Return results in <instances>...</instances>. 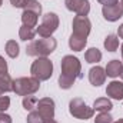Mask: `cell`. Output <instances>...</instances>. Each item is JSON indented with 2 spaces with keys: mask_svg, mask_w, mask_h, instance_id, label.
I'll list each match as a JSON object with an SVG mask.
<instances>
[{
  "mask_svg": "<svg viewBox=\"0 0 123 123\" xmlns=\"http://www.w3.org/2000/svg\"><path fill=\"white\" fill-rule=\"evenodd\" d=\"M85 59L87 63H99L102 60V52L97 49V47H90L89 50H86L85 53Z\"/></svg>",
  "mask_w": 123,
  "mask_h": 123,
  "instance_id": "obj_21",
  "label": "cell"
},
{
  "mask_svg": "<svg viewBox=\"0 0 123 123\" xmlns=\"http://www.w3.org/2000/svg\"><path fill=\"white\" fill-rule=\"evenodd\" d=\"M93 109H94V112L96 110L97 112H110L113 109V105H112L110 99H107V97H99V99L94 100Z\"/></svg>",
  "mask_w": 123,
  "mask_h": 123,
  "instance_id": "obj_16",
  "label": "cell"
},
{
  "mask_svg": "<svg viewBox=\"0 0 123 123\" xmlns=\"http://www.w3.org/2000/svg\"><path fill=\"white\" fill-rule=\"evenodd\" d=\"M44 123H59V122H56L55 119H50V120H44Z\"/></svg>",
  "mask_w": 123,
  "mask_h": 123,
  "instance_id": "obj_33",
  "label": "cell"
},
{
  "mask_svg": "<svg viewBox=\"0 0 123 123\" xmlns=\"http://www.w3.org/2000/svg\"><path fill=\"white\" fill-rule=\"evenodd\" d=\"M117 122H119V123H123V119H119V120H117Z\"/></svg>",
  "mask_w": 123,
  "mask_h": 123,
  "instance_id": "obj_36",
  "label": "cell"
},
{
  "mask_svg": "<svg viewBox=\"0 0 123 123\" xmlns=\"http://www.w3.org/2000/svg\"><path fill=\"white\" fill-rule=\"evenodd\" d=\"M1 4H3V0H0V7H1Z\"/></svg>",
  "mask_w": 123,
  "mask_h": 123,
  "instance_id": "obj_37",
  "label": "cell"
},
{
  "mask_svg": "<svg viewBox=\"0 0 123 123\" xmlns=\"http://www.w3.org/2000/svg\"><path fill=\"white\" fill-rule=\"evenodd\" d=\"M103 46L107 52H116L119 47V37L116 34H107L103 42Z\"/></svg>",
  "mask_w": 123,
  "mask_h": 123,
  "instance_id": "obj_18",
  "label": "cell"
},
{
  "mask_svg": "<svg viewBox=\"0 0 123 123\" xmlns=\"http://www.w3.org/2000/svg\"><path fill=\"white\" fill-rule=\"evenodd\" d=\"M102 14L105 17V20H107V22H117L120 17H123V7L120 3H116L112 6H103Z\"/></svg>",
  "mask_w": 123,
  "mask_h": 123,
  "instance_id": "obj_10",
  "label": "cell"
},
{
  "mask_svg": "<svg viewBox=\"0 0 123 123\" xmlns=\"http://www.w3.org/2000/svg\"><path fill=\"white\" fill-rule=\"evenodd\" d=\"M57 47V40L55 37H42V39H34L26 47L27 56L33 57H47L52 55Z\"/></svg>",
  "mask_w": 123,
  "mask_h": 123,
  "instance_id": "obj_1",
  "label": "cell"
},
{
  "mask_svg": "<svg viewBox=\"0 0 123 123\" xmlns=\"http://www.w3.org/2000/svg\"><path fill=\"white\" fill-rule=\"evenodd\" d=\"M37 97L36 96H33V94H30V96H25L23 97V107L26 109V110H33L36 106H37Z\"/></svg>",
  "mask_w": 123,
  "mask_h": 123,
  "instance_id": "obj_22",
  "label": "cell"
},
{
  "mask_svg": "<svg viewBox=\"0 0 123 123\" xmlns=\"http://www.w3.org/2000/svg\"><path fill=\"white\" fill-rule=\"evenodd\" d=\"M30 73H31V77H34V79H37L40 82L49 80L52 77V74H53V63L47 57H37L31 63Z\"/></svg>",
  "mask_w": 123,
  "mask_h": 123,
  "instance_id": "obj_2",
  "label": "cell"
},
{
  "mask_svg": "<svg viewBox=\"0 0 123 123\" xmlns=\"http://www.w3.org/2000/svg\"><path fill=\"white\" fill-rule=\"evenodd\" d=\"M120 49H122V59H123V44L120 46Z\"/></svg>",
  "mask_w": 123,
  "mask_h": 123,
  "instance_id": "obj_34",
  "label": "cell"
},
{
  "mask_svg": "<svg viewBox=\"0 0 123 123\" xmlns=\"http://www.w3.org/2000/svg\"><path fill=\"white\" fill-rule=\"evenodd\" d=\"M87 44V39L86 37H80V36H76V34H72L70 39H69V47L73 50V52H82Z\"/></svg>",
  "mask_w": 123,
  "mask_h": 123,
  "instance_id": "obj_14",
  "label": "cell"
},
{
  "mask_svg": "<svg viewBox=\"0 0 123 123\" xmlns=\"http://www.w3.org/2000/svg\"><path fill=\"white\" fill-rule=\"evenodd\" d=\"M106 94H107L110 99L122 100V99H123V82H119V80H112L110 83H107Z\"/></svg>",
  "mask_w": 123,
  "mask_h": 123,
  "instance_id": "obj_12",
  "label": "cell"
},
{
  "mask_svg": "<svg viewBox=\"0 0 123 123\" xmlns=\"http://www.w3.org/2000/svg\"><path fill=\"white\" fill-rule=\"evenodd\" d=\"M66 9L76 13L77 16H87L90 12L89 0H64Z\"/></svg>",
  "mask_w": 123,
  "mask_h": 123,
  "instance_id": "obj_9",
  "label": "cell"
},
{
  "mask_svg": "<svg viewBox=\"0 0 123 123\" xmlns=\"http://www.w3.org/2000/svg\"><path fill=\"white\" fill-rule=\"evenodd\" d=\"M10 107V97L9 96H0V112H6Z\"/></svg>",
  "mask_w": 123,
  "mask_h": 123,
  "instance_id": "obj_27",
  "label": "cell"
},
{
  "mask_svg": "<svg viewBox=\"0 0 123 123\" xmlns=\"http://www.w3.org/2000/svg\"><path fill=\"white\" fill-rule=\"evenodd\" d=\"M62 66V74L76 80V79H82L83 73H82V63L80 60L73 56V55H66L60 62Z\"/></svg>",
  "mask_w": 123,
  "mask_h": 123,
  "instance_id": "obj_4",
  "label": "cell"
},
{
  "mask_svg": "<svg viewBox=\"0 0 123 123\" xmlns=\"http://www.w3.org/2000/svg\"><path fill=\"white\" fill-rule=\"evenodd\" d=\"M37 20H39V16L34 13V12H30V10H23L22 13V23L27 27H36L37 25Z\"/></svg>",
  "mask_w": 123,
  "mask_h": 123,
  "instance_id": "obj_17",
  "label": "cell"
},
{
  "mask_svg": "<svg viewBox=\"0 0 123 123\" xmlns=\"http://www.w3.org/2000/svg\"><path fill=\"white\" fill-rule=\"evenodd\" d=\"M89 82L96 87L105 85V82H106V72H105V69L100 67V66L92 67L89 70Z\"/></svg>",
  "mask_w": 123,
  "mask_h": 123,
  "instance_id": "obj_11",
  "label": "cell"
},
{
  "mask_svg": "<svg viewBox=\"0 0 123 123\" xmlns=\"http://www.w3.org/2000/svg\"><path fill=\"white\" fill-rule=\"evenodd\" d=\"M37 112L40 113V116L43 117V120H50L55 119V100L52 97H43L37 102Z\"/></svg>",
  "mask_w": 123,
  "mask_h": 123,
  "instance_id": "obj_8",
  "label": "cell"
},
{
  "mask_svg": "<svg viewBox=\"0 0 123 123\" xmlns=\"http://www.w3.org/2000/svg\"><path fill=\"white\" fill-rule=\"evenodd\" d=\"M26 122L27 123H44V120H43V117L40 116V113L37 110H30V113L26 117Z\"/></svg>",
  "mask_w": 123,
  "mask_h": 123,
  "instance_id": "obj_26",
  "label": "cell"
},
{
  "mask_svg": "<svg viewBox=\"0 0 123 123\" xmlns=\"http://www.w3.org/2000/svg\"><path fill=\"white\" fill-rule=\"evenodd\" d=\"M12 116H9L4 112H0V123H12Z\"/></svg>",
  "mask_w": 123,
  "mask_h": 123,
  "instance_id": "obj_29",
  "label": "cell"
},
{
  "mask_svg": "<svg viewBox=\"0 0 123 123\" xmlns=\"http://www.w3.org/2000/svg\"><path fill=\"white\" fill-rule=\"evenodd\" d=\"M122 69H123V62L113 59V60H110L109 63H107V66H106L105 72H106V76H109V77L115 79V77H119V76H120Z\"/></svg>",
  "mask_w": 123,
  "mask_h": 123,
  "instance_id": "obj_13",
  "label": "cell"
},
{
  "mask_svg": "<svg viewBox=\"0 0 123 123\" xmlns=\"http://www.w3.org/2000/svg\"><path fill=\"white\" fill-rule=\"evenodd\" d=\"M74 82L76 80H73V79H70V77H67V76H64L62 73H60V76H59V86H60V89H64V90L70 89L74 85Z\"/></svg>",
  "mask_w": 123,
  "mask_h": 123,
  "instance_id": "obj_24",
  "label": "cell"
},
{
  "mask_svg": "<svg viewBox=\"0 0 123 123\" xmlns=\"http://www.w3.org/2000/svg\"><path fill=\"white\" fill-rule=\"evenodd\" d=\"M40 89V80L34 77H17L13 80V92L17 96H30Z\"/></svg>",
  "mask_w": 123,
  "mask_h": 123,
  "instance_id": "obj_3",
  "label": "cell"
},
{
  "mask_svg": "<svg viewBox=\"0 0 123 123\" xmlns=\"http://www.w3.org/2000/svg\"><path fill=\"white\" fill-rule=\"evenodd\" d=\"M69 112L73 117L76 119H80V120H87L93 117L94 115V109L93 107H89L85 100H82L80 97H74L70 100L69 103Z\"/></svg>",
  "mask_w": 123,
  "mask_h": 123,
  "instance_id": "obj_6",
  "label": "cell"
},
{
  "mask_svg": "<svg viewBox=\"0 0 123 123\" xmlns=\"http://www.w3.org/2000/svg\"><path fill=\"white\" fill-rule=\"evenodd\" d=\"M25 9H26V10H30V12H34L37 16L42 14V4H40L37 0H27Z\"/></svg>",
  "mask_w": 123,
  "mask_h": 123,
  "instance_id": "obj_23",
  "label": "cell"
},
{
  "mask_svg": "<svg viewBox=\"0 0 123 123\" xmlns=\"http://www.w3.org/2000/svg\"><path fill=\"white\" fill-rule=\"evenodd\" d=\"M117 37H120V39H123V23L117 27Z\"/></svg>",
  "mask_w": 123,
  "mask_h": 123,
  "instance_id": "obj_32",
  "label": "cell"
},
{
  "mask_svg": "<svg viewBox=\"0 0 123 123\" xmlns=\"http://www.w3.org/2000/svg\"><path fill=\"white\" fill-rule=\"evenodd\" d=\"M100 4H103V6H112V4H116V3H119V0H97Z\"/></svg>",
  "mask_w": 123,
  "mask_h": 123,
  "instance_id": "obj_31",
  "label": "cell"
},
{
  "mask_svg": "<svg viewBox=\"0 0 123 123\" xmlns=\"http://www.w3.org/2000/svg\"><path fill=\"white\" fill-rule=\"evenodd\" d=\"M94 123H113V117L109 112H99V115L94 119Z\"/></svg>",
  "mask_w": 123,
  "mask_h": 123,
  "instance_id": "obj_25",
  "label": "cell"
},
{
  "mask_svg": "<svg viewBox=\"0 0 123 123\" xmlns=\"http://www.w3.org/2000/svg\"><path fill=\"white\" fill-rule=\"evenodd\" d=\"M10 3H12V6L16 7V9H25L27 0H10Z\"/></svg>",
  "mask_w": 123,
  "mask_h": 123,
  "instance_id": "obj_28",
  "label": "cell"
},
{
  "mask_svg": "<svg viewBox=\"0 0 123 123\" xmlns=\"http://www.w3.org/2000/svg\"><path fill=\"white\" fill-rule=\"evenodd\" d=\"M4 49H6V55L9 57H12V59H16L19 56V53H20V47H19L16 40H7Z\"/></svg>",
  "mask_w": 123,
  "mask_h": 123,
  "instance_id": "obj_20",
  "label": "cell"
},
{
  "mask_svg": "<svg viewBox=\"0 0 123 123\" xmlns=\"http://www.w3.org/2000/svg\"><path fill=\"white\" fill-rule=\"evenodd\" d=\"M0 73H7V62L0 55Z\"/></svg>",
  "mask_w": 123,
  "mask_h": 123,
  "instance_id": "obj_30",
  "label": "cell"
},
{
  "mask_svg": "<svg viewBox=\"0 0 123 123\" xmlns=\"http://www.w3.org/2000/svg\"><path fill=\"white\" fill-rule=\"evenodd\" d=\"M34 36H36L34 27H27V26L22 25V27L19 29V37L23 42H31V40H34Z\"/></svg>",
  "mask_w": 123,
  "mask_h": 123,
  "instance_id": "obj_19",
  "label": "cell"
},
{
  "mask_svg": "<svg viewBox=\"0 0 123 123\" xmlns=\"http://www.w3.org/2000/svg\"><path fill=\"white\" fill-rule=\"evenodd\" d=\"M59 16L53 12H49L43 16L42 19V23L39 25V27L36 29V33L40 36V37H52V34L57 30L59 27Z\"/></svg>",
  "mask_w": 123,
  "mask_h": 123,
  "instance_id": "obj_5",
  "label": "cell"
},
{
  "mask_svg": "<svg viewBox=\"0 0 123 123\" xmlns=\"http://www.w3.org/2000/svg\"><path fill=\"white\" fill-rule=\"evenodd\" d=\"M72 34H76V36H80V37H86L90 34L92 30V22L89 20L87 16H76L73 19V23H72Z\"/></svg>",
  "mask_w": 123,
  "mask_h": 123,
  "instance_id": "obj_7",
  "label": "cell"
},
{
  "mask_svg": "<svg viewBox=\"0 0 123 123\" xmlns=\"http://www.w3.org/2000/svg\"><path fill=\"white\" fill-rule=\"evenodd\" d=\"M120 4H122V7H123V0H120Z\"/></svg>",
  "mask_w": 123,
  "mask_h": 123,
  "instance_id": "obj_38",
  "label": "cell"
},
{
  "mask_svg": "<svg viewBox=\"0 0 123 123\" xmlns=\"http://www.w3.org/2000/svg\"><path fill=\"white\" fill-rule=\"evenodd\" d=\"M113 123H119V122H113Z\"/></svg>",
  "mask_w": 123,
  "mask_h": 123,
  "instance_id": "obj_39",
  "label": "cell"
},
{
  "mask_svg": "<svg viewBox=\"0 0 123 123\" xmlns=\"http://www.w3.org/2000/svg\"><path fill=\"white\" fill-rule=\"evenodd\" d=\"M7 92H13V79L9 73H0V96Z\"/></svg>",
  "mask_w": 123,
  "mask_h": 123,
  "instance_id": "obj_15",
  "label": "cell"
},
{
  "mask_svg": "<svg viewBox=\"0 0 123 123\" xmlns=\"http://www.w3.org/2000/svg\"><path fill=\"white\" fill-rule=\"evenodd\" d=\"M120 77H122V80H123V69H122V73H120Z\"/></svg>",
  "mask_w": 123,
  "mask_h": 123,
  "instance_id": "obj_35",
  "label": "cell"
}]
</instances>
